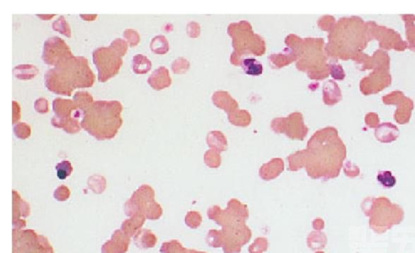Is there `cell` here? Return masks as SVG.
Segmentation results:
<instances>
[{"instance_id":"f1b7e54d","label":"cell","mask_w":415,"mask_h":253,"mask_svg":"<svg viewBox=\"0 0 415 253\" xmlns=\"http://www.w3.org/2000/svg\"><path fill=\"white\" fill-rule=\"evenodd\" d=\"M79 17L86 21H94L98 18V15H79Z\"/></svg>"},{"instance_id":"277c9868","label":"cell","mask_w":415,"mask_h":253,"mask_svg":"<svg viewBox=\"0 0 415 253\" xmlns=\"http://www.w3.org/2000/svg\"><path fill=\"white\" fill-rule=\"evenodd\" d=\"M93 61L98 70L100 83H106L117 75L123 64L122 57L110 46L95 49L93 52Z\"/></svg>"},{"instance_id":"e0dca14e","label":"cell","mask_w":415,"mask_h":253,"mask_svg":"<svg viewBox=\"0 0 415 253\" xmlns=\"http://www.w3.org/2000/svg\"><path fill=\"white\" fill-rule=\"evenodd\" d=\"M123 38L125 39L130 47L134 48L139 45L141 42V36L136 30L127 28L123 32Z\"/></svg>"},{"instance_id":"ba28073f","label":"cell","mask_w":415,"mask_h":253,"mask_svg":"<svg viewBox=\"0 0 415 253\" xmlns=\"http://www.w3.org/2000/svg\"><path fill=\"white\" fill-rule=\"evenodd\" d=\"M284 169V163L281 159H273L270 162L263 165L260 168V175L261 178L270 180L276 178Z\"/></svg>"},{"instance_id":"52a82bcc","label":"cell","mask_w":415,"mask_h":253,"mask_svg":"<svg viewBox=\"0 0 415 253\" xmlns=\"http://www.w3.org/2000/svg\"><path fill=\"white\" fill-rule=\"evenodd\" d=\"M148 84L156 91H161L169 87L172 83L169 70L165 67H160L149 75L147 80Z\"/></svg>"},{"instance_id":"cb8c5ba5","label":"cell","mask_w":415,"mask_h":253,"mask_svg":"<svg viewBox=\"0 0 415 253\" xmlns=\"http://www.w3.org/2000/svg\"><path fill=\"white\" fill-rule=\"evenodd\" d=\"M34 109L39 113H46L49 112V102L44 97H41L34 102Z\"/></svg>"},{"instance_id":"4dcf8cb0","label":"cell","mask_w":415,"mask_h":253,"mask_svg":"<svg viewBox=\"0 0 415 253\" xmlns=\"http://www.w3.org/2000/svg\"><path fill=\"white\" fill-rule=\"evenodd\" d=\"M316 253H324V252H323V251H319V252H316Z\"/></svg>"},{"instance_id":"d4e9b609","label":"cell","mask_w":415,"mask_h":253,"mask_svg":"<svg viewBox=\"0 0 415 253\" xmlns=\"http://www.w3.org/2000/svg\"><path fill=\"white\" fill-rule=\"evenodd\" d=\"M267 244H268V243H267L266 239L260 238V239L255 241L253 245L251 246L249 250L255 249V248H257V249L255 250L253 253H262L263 251L267 249Z\"/></svg>"},{"instance_id":"7c38bea8","label":"cell","mask_w":415,"mask_h":253,"mask_svg":"<svg viewBox=\"0 0 415 253\" xmlns=\"http://www.w3.org/2000/svg\"><path fill=\"white\" fill-rule=\"evenodd\" d=\"M73 101L78 109L86 112L94 104V97L88 91H79L73 96Z\"/></svg>"},{"instance_id":"9a60e30c","label":"cell","mask_w":415,"mask_h":253,"mask_svg":"<svg viewBox=\"0 0 415 253\" xmlns=\"http://www.w3.org/2000/svg\"><path fill=\"white\" fill-rule=\"evenodd\" d=\"M243 68L248 75H259L262 73L263 67L255 58H246L243 61Z\"/></svg>"},{"instance_id":"6da1fadb","label":"cell","mask_w":415,"mask_h":253,"mask_svg":"<svg viewBox=\"0 0 415 253\" xmlns=\"http://www.w3.org/2000/svg\"><path fill=\"white\" fill-rule=\"evenodd\" d=\"M95 80L89 61L83 56H72L44 75L45 86L50 92L66 97H71L77 88L93 87Z\"/></svg>"},{"instance_id":"ac0fdd59","label":"cell","mask_w":415,"mask_h":253,"mask_svg":"<svg viewBox=\"0 0 415 253\" xmlns=\"http://www.w3.org/2000/svg\"><path fill=\"white\" fill-rule=\"evenodd\" d=\"M57 176L61 180H64L72 172V166L69 161H62L56 166Z\"/></svg>"},{"instance_id":"603a6c76","label":"cell","mask_w":415,"mask_h":253,"mask_svg":"<svg viewBox=\"0 0 415 253\" xmlns=\"http://www.w3.org/2000/svg\"><path fill=\"white\" fill-rule=\"evenodd\" d=\"M211 159H212V161L208 165L210 168H218L220 164V157L219 153L214 152L213 150H209L205 154V161H208Z\"/></svg>"},{"instance_id":"83f0119b","label":"cell","mask_w":415,"mask_h":253,"mask_svg":"<svg viewBox=\"0 0 415 253\" xmlns=\"http://www.w3.org/2000/svg\"><path fill=\"white\" fill-rule=\"evenodd\" d=\"M313 228L316 230H322L324 228V223L320 218H317L313 222Z\"/></svg>"},{"instance_id":"d6986e66","label":"cell","mask_w":415,"mask_h":253,"mask_svg":"<svg viewBox=\"0 0 415 253\" xmlns=\"http://www.w3.org/2000/svg\"><path fill=\"white\" fill-rule=\"evenodd\" d=\"M109 46H110L120 57H123V56H125L126 54H127L128 46H128V44L127 43L125 40L121 39V38H117V39L114 40Z\"/></svg>"},{"instance_id":"484cf974","label":"cell","mask_w":415,"mask_h":253,"mask_svg":"<svg viewBox=\"0 0 415 253\" xmlns=\"http://www.w3.org/2000/svg\"><path fill=\"white\" fill-rule=\"evenodd\" d=\"M187 216L192 218V221H191V223H189V224H187L189 227H191V228H197V227H199L200 224H201L202 217H201V214L197 213V212H190Z\"/></svg>"},{"instance_id":"7402d4cb","label":"cell","mask_w":415,"mask_h":253,"mask_svg":"<svg viewBox=\"0 0 415 253\" xmlns=\"http://www.w3.org/2000/svg\"><path fill=\"white\" fill-rule=\"evenodd\" d=\"M14 132L16 136L20 139H28L31 134V129L30 125H27L25 123H19L15 126Z\"/></svg>"},{"instance_id":"4316f807","label":"cell","mask_w":415,"mask_h":253,"mask_svg":"<svg viewBox=\"0 0 415 253\" xmlns=\"http://www.w3.org/2000/svg\"><path fill=\"white\" fill-rule=\"evenodd\" d=\"M12 109H13V122H16L20 118V106L16 101H12Z\"/></svg>"},{"instance_id":"5b68a950","label":"cell","mask_w":415,"mask_h":253,"mask_svg":"<svg viewBox=\"0 0 415 253\" xmlns=\"http://www.w3.org/2000/svg\"><path fill=\"white\" fill-rule=\"evenodd\" d=\"M53 110L56 113V117L52 120L54 126L63 128L69 134L79 132L80 129L79 121L72 117V113L79 110L73 101L56 98L53 101Z\"/></svg>"},{"instance_id":"30bf717a","label":"cell","mask_w":415,"mask_h":253,"mask_svg":"<svg viewBox=\"0 0 415 253\" xmlns=\"http://www.w3.org/2000/svg\"><path fill=\"white\" fill-rule=\"evenodd\" d=\"M398 130L392 124L385 123L380 125L376 131V136L380 142L390 143L397 139L398 137Z\"/></svg>"},{"instance_id":"3957f363","label":"cell","mask_w":415,"mask_h":253,"mask_svg":"<svg viewBox=\"0 0 415 253\" xmlns=\"http://www.w3.org/2000/svg\"><path fill=\"white\" fill-rule=\"evenodd\" d=\"M362 209L369 217V226L377 234L385 233L404 219V210L399 205L392 203L385 197L368 198L362 203Z\"/></svg>"},{"instance_id":"f546056e","label":"cell","mask_w":415,"mask_h":253,"mask_svg":"<svg viewBox=\"0 0 415 253\" xmlns=\"http://www.w3.org/2000/svg\"><path fill=\"white\" fill-rule=\"evenodd\" d=\"M56 15H37L38 18L41 19L42 20H44V21H47V20H50V19L54 18V16Z\"/></svg>"},{"instance_id":"ffe728a7","label":"cell","mask_w":415,"mask_h":253,"mask_svg":"<svg viewBox=\"0 0 415 253\" xmlns=\"http://www.w3.org/2000/svg\"><path fill=\"white\" fill-rule=\"evenodd\" d=\"M309 238H312V242H309V243L316 241V243H314V246L312 247L313 249L323 248L325 246L326 242H327L325 235L324 233H320V232H313V233L311 234Z\"/></svg>"},{"instance_id":"8fae6325","label":"cell","mask_w":415,"mask_h":253,"mask_svg":"<svg viewBox=\"0 0 415 253\" xmlns=\"http://www.w3.org/2000/svg\"><path fill=\"white\" fill-rule=\"evenodd\" d=\"M152 69V61L143 54H136L132 58V71L136 75H145Z\"/></svg>"},{"instance_id":"4fadbf2b","label":"cell","mask_w":415,"mask_h":253,"mask_svg":"<svg viewBox=\"0 0 415 253\" xmlns=\"http://www.w3.org/2000/svg\"><path fill=\"white\" fill-rule=\"evenodd\" d=\"M150 49L155 54H165L170 50L169 42L163 35H157L151 40Z\"/></svg>"},{"instance_id":"5bb4252c","label":"cell","mask_w":415,"mask_h":253,"mask_svg":"<svg viewBox=\"0 0 415 253\" xmlns=\"http://www.w3.org/2000/svg\"><path fill=\"white\" fill-rule=\"evenodd\" d=\"M52 28L56 31V32L60 33L62 35L70 38L72 37V30L70 27L65 17L64 16H61L59 17L57 20H54L52 24Z\"/></svg>"},{"instance_id":"2e32d148","label":"cell","mask_w":415,"mask_h":253,"mask_svg":"<svg viewBox=\"0 0 415 253\" xmlns=\"http://www.w3.org/2000/svg\"><path fill=\"white\" fill-rule=\"evenodd\" d=\"M377 180L379 184L387 188H393L397 183L395 176H393L392 172L390 171L379 172L377 176Z\"/></svg>"},{"instance_id":"44dd1931","label":"cell","mask_w":415,"mask_h":253,"mask_svg":"<svg viewBox=\"0 0 415 253\" xmlns=\"http://www.w3.org/2000/svg\"><path fill=\"white\" fill-rule=\"evenodd\" d=\"M172 71L175 74H182L185 73L187 72V70L189 68V62L185 58L180 57L175 60L171 66Z\"/></svg>"},{"instance_id":"8992f818","label":"cell","mask_w":415,"mask_h":253,"mask_svg":"<svg viewBox=\"0 0 415 253\" xmlns=\"http://www.w3.org/2000/svg\"><path fill=\"white\" fill-rule=\"evenodd\" d=\"M72 56L74 55L72 50L61 38L52 37L44 42L42 59L46 65L53 66L54 68Z\"/></svg>"},{"instance_id":"7a4b0ae2","label":"cell","mask_w":415,"mask_h":253,"mask_svg":"<svg viewBox=\"0 0 415 253\" xmlns=\"http://www.w3.org/2000/svg\"><path fill=\"white\" fill-rule=\"evenodd\" d=\"M122 112L119 101H95L85 112L81 126L98 140L113 139L123 124Z\"/></svg>"},{"instance_id":"9c48e42d","label":"cell","mask_w":415,"mask_h":253,"mask_svg":"<svg viewBox=\"0 0 415 253\" xmlns=\"http://www.w3.org/2000/svg\"><path fill=\"white\" fill-rule=\"evenodd\" d=\"M12 73L16 79L20 80H31L38 75L39 70L36 66L32 64H21L13 68Z\"/></svg>"}]
</instances>
